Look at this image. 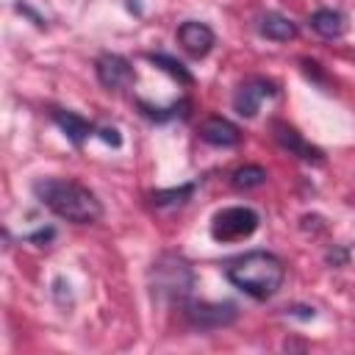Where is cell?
<instances>
[{"mask_svg": "<svg viewBox=\"0 0 355 355\" xmlns=\"http://www.w3.org/2000/svg\"><path fill=\"white\" fill-rule=\"evenodd\" d=\"M33 197L50 208L55 216L75 222V225H94L103 216V202L92 189H86L78 180L67 178H36L33 180Z\"/></svg>", "mask_w": 355, "mask_h": 355, "instance_id": "6da1fadb", "label": "cell"}, {"mask_svg": "<svg viewBox=\"0 0 355 355\" xmlns=\"http://www.w3.org/2000/svg\"><path fill=\"white\" fill-rule=\"evenodd\" d=\"M227 280L244 291L252 300H269L280 291L283 280H286V266L275 252L266 250H250L239 258H233L225 266Z\"/></svg>", "mask_w": 355, "mask_h": 355, "instance_id": "7a4b0ae2", "label": "cell"}, {"mask_svg": "<svg viewBox=\"0 0 355 355\" xmlns=\"http://www.w3.org/2000/svg\"><path fill=\"white\" fill-rule=\"evenodd\" d=\"M150 286L153 294L169 302H183L191 297L194 288V269L191 263L178 252H164L153 269H150Z\"/></svg>", "mask_w": 355, "mask_h": 355, "instance_id": "3957f363", "label": "cell"}, {"mask_svg": "<svg viewBox=\"0 0 355 355\" xmlns=\"http://www.w3.org/2000/svg\"><path fill=\"white\" fill-rule=\"evenodd\" d=\"M261 225V216L250 205H230L214 214L211 219V236L214 241L230 244V241H244L250 239Z\"/></svg>", "mask_w": 355, "mask_h": 355, "instance_id": "277c9868", "label": "cell"}, {"mask_svg": "<svg viewBox=\"0 0 355 355\" xmlns=\"http://www.w3.org/2000/svg\"><path fill=\"white\" fill-rule=\"evenodd\" d=\"M183 316L197 330H219V327H227L236 322L239 308L233 302H205V300L197 302L194 300V302H186Z\"/></svg>", "mask_w": 355, "mask_h": 355, "instance_id": "5b68a950", "label": "cell"}, {"mask_svg": "<svg viewBox=\"0 0 355 355\" xmlns=\"http://www.w3.org/2000/svg\"><path fill=\"white\" fill-rule=\"evenodd\" d=\"M277 97V83L269 80V78H261V75H252L247 78L236 94H233V111L244 119H255L258 111H261V103L263 100H272Z\"/></svg>", "mask_w": 355, "mask_h": 355, "instance_id": "8992f818", "label": "cell"}, {"mask_svg": "<svg viewBox=\"0 0 355 355\" xmlns=\"http://www.w3.org/2000/svg\"><path fill=\"white\" fill-rule=\"evenodd\" d=\"M272 133H275V141H277L283 150H288L291 155H297L300 161H305V164H316V166L324 164V153H322L316 144H311L294 125L275 119V122H272Z\"/></svg>", "mask_w": 355, "mask_h": 355, "instance_id": "52a82bcc", "label": "cell"}, {"mask_svg": "<svg viewBox=\"0 0 355 355\" xmlns=\"http://www.w3.org/2000/svg\"><path fill=\"white\" fill-rule=\"evenodd\" d=\"M94 72H97V80L105 89H125L136 80V72H133L130 61L119 53H103L94 61Z\"/></svg>", "mask_w": 355, "mask_h": 355, "instance_id": "ba28073f", "label": "cell"}, {"mask_svg": "<svg viewBox=\"0 0 355 355\" xmlns=\"http://www.w3.org/2000/svg\"><path fill=\"white\" fill-rule=\"evenodd\" d=\"M178 42L180 47L191 55V58H205L214 44H216V36L214 31L205 25V22H197V19H186L178 25Z\"/></svg>", "mask_w": 355, "mask_h": 355, "instance_id": "9c48e42d", "label": "cell"}, {"mask_svg": "<svg viewBox=\"0 0 355 355\" xmlns=\"http://www.w3.org/2000/svg\"><path fill=\"white\" fill-rule=\"evenodd\" d=\"M50 116H53V122L64 130V136L75 144V147H80L89 136H97V125L94 122H89L86 116H80V114H75V111H64V108H53L50 111Z\"/></svg>", "mask_w": 355, "mask_h": 355, "instance_id": "30bf717a", "label": "cell"}, {"mask_svg": "<svg viewBox=\"0 0 355 355\" xmlns=\"http://www.w3.org/2000/svg\"><path fill=\"white\" fill-rule=\"evenodd\" d=\"M200 139L211 147H236L241 141V130L225 116H208L200 125Z\"/></svg>", "mask_w": 355, "mask_h": 355, "instance_id": "8fae6325", "label": "cell"}, {"mask_svg": "<svg viewBox=\"0 0 355 355\" xmlns=\"http://www.w3.org/2000/svg\"><path fill=\"white\" fill-rule=\"evenodd\" d=\"M258 31H261V36H266V39H272V42H291V39H297V33H300L297 22H291L286 14H277V11L263 14Z\"/></svg>", "mask_w": 355, "mask_h": 355, "instance_id": "7c38bea8", "label": "cell"}, {"mask_svg": "<svg viewBox=\"0 0 355 355\" xmlns=\"http://www.w3.org/2000/svg\"><path fill=\"white\" fill-rule=\"evenodd\" d=\"M311 28L324 39H338L347 31V17L336 8H316L311 14Z\"/></svg>", "mask_w": 355, "mask_h": 355, "instance_id": "4fadbf2b", "label": "cell"}, {"mask_svg": "<svg viewBox=\"0 0 355 355\" xmlns=\"http://www.w3.org/2000/svg\"><path fill=\"white\" fill-rule=\"evenodd\" d=\"M194 189H197V183H180V186H175V189H158V191H153V205H158V208L183 205V202L191 200Z\"/></svg>", "mask_w": 355, "mask_h": 355, "instance_id": "5bb4252c", "label": "cell"}, {"mask_svg": "<svg viewBox=\"0 0 355 355\" xmlns=\"http://www.w3.org/2000/svg\"><path fill=\"white\" fill-rule=\"evenodd\" d=\"M266 169L263 166H258V164H244V166H239V169H233V175H230V183H233V189H258V186H263L266 183Z\"/></svg>", "mask_w": 355, "mask_h": 355, "instance_id": "9a60e30c", "label": "cell"}, {"mask_svg": "<svg viewBox=\"0 0 355 355\" xmlns=\"http://www.w3.org/2000/svg\"><path fill=\"white\" fill-rule=\"evenodd\" d=\"M147 58L155 64V67H161L166 75H172V78H178L180 83H186V86H191L194 83V78H191V72L178 61V58H172V55H166V53H147Z\"/></svg>", "mask_w": 355, "mask_h": 355, "instance_id": "2e32d148", "label": "cell"}, {"mask_svg": "<svg viewBox=\"0 0 355 355\" xmlns=\"http://www.w3.org/2000/svg\"><path fill=\"white\" fill-rule=\"evenodd\" d=\"M139 108H141V114H144L147 119H153V122H169V119H175V116H186V114H189V111H186V108H189V100L172 103V105H166V108H155V105L139 100Z\"/></svg>", "mask_w": 355, "mask_h": 355, "instance_id": "e0dca14e", "label": "cell"}, {"mask_svg": "<svg viewBox=\"0 0 355 355\" xmlns=\"http://www.w3.org/2000/svg\"><path fill=\"white\" fill-rule=\"evenodd\" d=\"M55 239V227H39L36 233H31V236H25V241H31V244H50Z\"/></svg>", "mask_w": 355, "mask_h": 355, "instance_id": "ac0fdd59", "label": "cell"}, {"mask_svg": "<svg viewBox=\"0 0 355 355\" xmlns=\"http://www.w3.org/2000/svg\"><path fill=\"white\" fill-rule=\"evenodd\" d=\"M97 136H100L105 144H111V147H119V144H122V136H119L116 128H97Z\"/></svg>", "mask_w": 355, "mask_h": 355, "instance_id": "d6986e66", "label": "cell"}, {"mask_svg": "<svg viewBox=\"0 0 355 355\" xmlns=\"http://www.w3.org/2000/svg\"><path fill=\"white\" fill-rule=\"evenodd\" d=\"M291 316H300V319H313L316 316V311L313 308H308V305H291V308H286Z\"/></svg>", "mask_w": 355, "mask_h": 355, "instance_id": "ffe728a7", "label": "cell"}, {"mask_svg": "<svg viewBox=\"0 0 355 355\" xmlns=\"http://www.w3.org/2000/svg\"><path fill=\"white\" fill-rule=\"evenodd\" d=\"M17 11H22V14H25V17H31V19H33V22H36V25H39V28H42V25H44V19H42V17H39V14H36V11H33V8H31V6H28V3H17Z\"/></svg>", "mask_w": 355, "mask_h": 355, "instance_id": "44dd1931", "label": "cell"}]
</instances>
